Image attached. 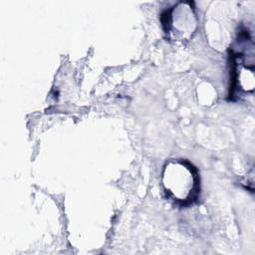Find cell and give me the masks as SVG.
I'll use <instances>...</instances> for the list:
<instances>
[{
    "mask_svg": "<svg viewBox=\"0 0 255 255\" xmlns=\"http://www.w3.org/2000/svg\"><path fill=\"white\" fill-rule=\"evenodd\" d=\"M162 186L166 195L180 205L197 199L200 179L195 166L185 159H173L165 163L162 170Z\"/></svg>",
    "mask_w": 255,
    "mask_h": 255,
    "instance_id": "1",
    "label": "cell"
},
{
    "mask_svg": "<svg viewBox=\"0 0 255 255\" xmlns=\"http://www.w3.org/2000/svg\"><path fill=\"white\" fill-rule=\"evenodd\" d=\"M231 64L232 92L230 96L234 98L239 92L252 93L254 90L253 43L247 31L240 33L236 47L231 49Z\"/></svg>",
    "mask_w": 255,
    "mask_h": 255,
    "instance_id": "2",
    "label": "cell"
},
{
    "mask_svg": "<svg viewBox=\"0 0 255 255\" xmlns=\"http://www.w3.org/2000/svg\"><path fill=\"white\" fill-rule=\"evenodd\" d=\"M164 32L171 38L183 40L192 37L195 32L196 16L190 2H179L161 17Z\"/></svg>",
    "mask_w": 255,
    "mask_h": 255,
    "instance_id": "3",
    "label": "cell"
}]
</instances>
